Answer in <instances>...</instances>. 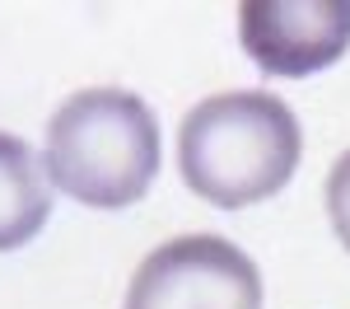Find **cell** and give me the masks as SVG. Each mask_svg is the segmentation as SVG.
<instances>
[{"label":"cell","mask_w":350,"mask_h":309,"mask_svg":"<svg viewBox=\"0 0 350 309\" xmlns=\"http://www.w3.org/2000/svg\"><path fill=\"white\" fill-rule=\"evenodd\" d=\"M299 150L295 112L267 89L211 94L178 127V169L187 188L224 211L275 197L295 178Z\"/></svg>","instance_id":"cell-1"},{"label":"cell","mask_w":350,"mask_h":309,"mask_svg":"<svg viewBox=\"0 0 350 309\" xmlns=\"http://www.w3.org/2000/svg\"><path fill=\"white\" fill-rule=\"evenodd\" d=\"M122 309H262V277L239 244L183 234L135 267Z\"/></svg>","instance_id":"cell-3"},{"label":"cell","mask_w":350,"mask_h":309,"mask_svg":"<svg viewBox=\"0 0 350 309\" xmlns=\"http://www.w3.org/2000/svg\"><path fill=\"white\" fill-rule=\"evenodd\" d=\"M52 216V193L38 155L19 136L0 132V253L24 249Z\"/></svg>","instance_id":"cell-5"},{"label":"cell","mask_w":350,"mask_h":309,"mask_svg":"<svg viewBox=\"0 0 350 309\" xmlns=\"http://www.w3.org/2000/svg\"><path fill=\"white\" fill-rule=\"evenodd\" d=\"M327 216H332L336 239H341L346 253H350V150L332 164V173H327Z\"/></svg>","instance_id":"cell-6"},{"label":"cell","mask_w":350,"mask_h":309,"mask_svg":"<svg viewBox=\"0 0 350 309\" xmlns=\"http://www.w3.org/2000/svg\"><path fill=\"white\" fill-rule=\"evenodd\" d=\"M42 169L66 197L122 211L150 193L159 173V122L131 89H80L47 122Z\"/></svg>","instance_id":"cell-2"},{"label":"cell","mask_w":350,"mask_h":309,"mask_svg":"<svg viewBox=\"0 0 350 309\" xmlns=\"http://www.w3.org/2000/svg\"><path fill=\"white\" fill-rule=\"evenodd\" d=\"M239 38L267 75H313L350 52V0H243Z\"/></svg>","instance_id":"cell-4"}]
</instances>
